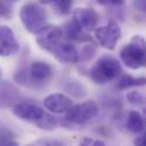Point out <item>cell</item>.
Returning <instances> with one entry per match:
<instances>
[{
	"label": "cell",
	"mask_w": 146,
	"mask_h": 146,
	"mask_svg": "<svg viewBox=\"0 0 146 146\" xmlns=\"http://www.w3.org/2000/svg\"><path fill=\"white\" fill-rule=\"evenodd\" d=\"M122 72L120 62L108 55L100 57L90 70V78L96 84H106L115 80Z\"/></svg>",
	"instance_id": "cell-1"
},
{
	"label": "cell",
	"mask_w": 146,
	"mask_h": 146,
	"mask_svg": "<svg viewBox=\"0 0 146 146\" xmlns=\"http://www.w3.org/2000/svg\"><path fill=\"white\" fill-rule=\"evenodd\" d=\"M120 58L123 64L131 70L144 67L146 63L145 39L139 34L132 36L130 42L121 49Z\"/></svg>",
	"instance_id": "cell-2"
},
{
	"label": "cell",
	"mask_w": 146,
	"mask_h": 146,
	"mask_svg": "<svg viewBox=\"0 0 146 146\" xmlns=\"http://www.w3.org/2000/svg\"><path fill=\"white\" fill-rule=\"evenodd\" d=\"M99 113V107L94 100H87L79 103L76 105H72L66 111V116L64 122L74 125H83L89 121L94 120Z\"/></svg>",
	"instance_id": "cell-3"
},
{
	"label": "cell",
	"mask_w": 146,
	"mask_h": 146,
	"mask_svg": "<svg viewBox=\"0 0 146 146\" xmlns=\"http://www.w3.org/2000/svg\"><path fill=\"white\" fill-rule=\"evenodd\" d=\"M19 18L26 31L36 33L46 23V13L35 3H26L19 10Z\"/></svg>",
	"instance_id": "cell-4"
},
{
	"label": "cell",
	"mask_w": 146,
	"mask_h": 146,
	"mask_svg": "<svg viewBox=\"0 0 146 146\" xmlns=\"http://www.w3.org/2000/svg\"><path fill=\"white\" fill-rule=\"evenodd\" d=\"M121 34L122 31L120 25L113 19L108 21L105 25L95 29V36L98 43L108 50H113L116 47L119 40L121 39Z\"/></svg>",
	"instance_id": "cell-5"
},
{
	"label": "cell",
	"mask_w": 146,
	"mask_h": 146,
	"mask_svg": "<svg viewBox=\"0 0 146 146\" xmlns=\"http://www.w3.org/2000/svg\"><path fill=\"white\" fill-rule=\"evenodd\" d=\"M34 34L39 47L46 51L51 52L54 47L60 41L63 36V30L56 25H43Z\"/></svg>",
	"instance_id": "cell-6"
},
{
	"label": "cell",
	"mask_w": 146,
	"mask_h": 146,
	"mask_svg": "<svg viewBox=\"0 0 146 146\" xmlns=\"http://www.w3.org/2000/svg\"><path fill=\"white\" fill-rule=\"evenodd\" d=\"M54 75L52 67L42 60H35L30 65L29 75H26V80L29 78L30 82L34 87H41L48 83Z\"/></svg>",
	"instance_id": "cell-7"
},
{
	"label": "cell",
	"mask_w": 146,
	"mask_h": 146,
	"mask_svg": "<svg viewBox=\"0 0 146 146\" xmlns=\"http://www.w3.org/2000/svg\"><path fill=\"white\" fill-rule=\"evenodd\" d=\"M73 21L86 32L92 31L96 29L99 15L96 13V10L91 8H78L73 11Z\"/></svg>",
	"instance_id": "cell-8"
},
{
	"label": "cell",
	"mask_w": 146,
	"mask_h": 146,
	"mask_svg": "<svg viewBox=\"0 0 146 146\" xmlns=\"http://www.w3.org/2000/svg\"><path fill=\"white\" fill-rule=\"evenodd\" d=\"M44 113L46 112L43 108L31 103H16L15 105H13V114L18 119L27 122L34 123Z\"/></svg>",
	"instance_id": "cell-9"
},
{
	"label": "cell",
	"mask_w": 146,
	"mask_h": 146,
	"mask_svg": "<svg viewBox=\"0 0 146 146\" xmlns=\"http://www.w3.org/2000/svg\"><path fill=\"white\" fill-rule=\"evenodd\" d=\"M18 48V42L13 30L7 25H0V56H13L17 54Z\"/></svg>",
	"instance_id": "cell-10"
},
{
	"label": "cell",
	"mask_w": 146,
	"mask_h": 146,
	"mask_svg": "<svg viewBox=\"0 0 146 146\" xmlns=\"http://www.w3.org/2000/svg\"><path fill=\"white\" fill-rule=\"evenodd\" d=\"M51 54L63 64H75L79 62V51L70 42L59 41L51 50Z\"/></svg>",
	"instance_id": "cell-11"
},
{
	"label": "cell",
	"mask_w": 146,
	"mask_h": 146,
	"mask_svg": "<svg viewBox=\"0 0 146 146\" xmlns=\"http://www.w3.org/2000/svg\"><path fill=\"white\" fill-rule=\"evenodd\" d=\"M43 105L52 113H64L72 105L73 100L64 94H50L43 99Z\"/></svg>",
	"instance_id": "cell-12"
},
{
	"label": "cell",
	"mask_w": 146,
	"mask_h": 146,
	"mask_svg": "<svg viewBox=\"0 0 146 146\" xmlns=\"http://www.w3.org/2000/svg\"><path fill=\"white\" fill-rule=\"evenodd\" d=\"M21 94L16 87L9 82H3L0 84V108L13 106L18 103Z\"/></svg>",
	"instance_id": "cell-13"
},
{
	"label": "cell",
	"mask_w": 146,
	"mask_h": 146,
	"mask_svg": "<svg viewBox=\"0 0 146 146\" xmlns=\"http://www.w3.org/2000/svg\"><path fill=\"white\" fill-rule=\"evenodd\" d=\"M127 129L132 132V133H140L145 129V122L143 115L138 111H130L127 116V122H125Z\"/></svg>",
	"instance_id": "cell-14"
},
{
	"label": "cell",
	"mask_w": 146,
	"mask_h": 146,
	"mask_svg": "<svg viewBox=\"0 0 146 146\" xmlns=\"http://www.w3.org/2000/svg\"><path fill=\"white\" fill-rule=\"evenodd\" d=\"M64 33L68 39L74 40V41H89L90 40V36L87 34V32L83 31L73 19L65 25L63 34Z\"/></svg>",
	"instance_id": "cell-15"
},
{
	"label": "cell",
	"mask_w": 146,
	"mask_h": 146,
	"mask_svg": "<svg viewBox=\"0 0 146 146\" xmlns=\"http://www.w3.org/2000/svg\"><path fill=\"white\" fill-rule=\"evenodd\" d=\"M146 82L145 78H135V76H131L129 74H125V75H122L117 83H116V88H119L120 90H123V89H129V88H133V87H141L144 86Z\"/></svg>",
	"instance_id": "cell-16"
},
{
	"label": "cell",
	"mask_w": 146,
	"mask_h": 146,
	"mask_svg": "<svg viewBox=\"0 0 146 146\" xmlns=\"http://www.w3.org/2000/svg\"><path fill=\"white\" fill-rule=\"evenodd\" d=\"M35 127H38L39 129H42V130H47V131H51L56 128L57 125V120L55 116H52L51 114H48L47 112L39 119L34 122Z\"/></svg>",
	"instance_id": "cell-17"
},
{
	"label": "cell",
	"mask_w": 146,
	"mask_h": 146,
	"mask_svg": "<svg viewBox=\"0 0 146 146\" xmlns=\"http://www.w3.org/2000/svg\"><path fill=\"white\" fill-rule=\"evenodd\" d=\"M0 145H18L15 140V135L11 130L7 128H0Z\"/></svg>",
	"instance_id": "cell-18"
},
{
	"label": "cell",
	"mask_w": 146,
	"mask_h": 146,
	"mask_svg": "<svg viewBox=\"0 0 146 146\" xmlns=\"http://www.w3.org/2000/svg\"><path fill=\"white\" fill-rule=\"evenodd\" d=\"M72 0H55L52 2L55 10L60 15H67L70 14L72 9Z\"/></svg>",
	"instance_id": "cell-19"
},
{
	"label": "cell",
	"mask_w": 146,
	"mask_h": 146,
	"mask_svg": "<svg viewBox=\"0 0 146 146\" xmlns=\"http://www.w3.org/2000/svg\"><path fill=\"white\" fill-rule=\"evenodd\" d=\"M127 99L128 102L133 105V106H140L144 104V96L139 91H131L127 94Z\"/></svg>",
	"instance_id": "cell-20"
},
{
	"label": "cell",
	"mask_w": 146,
	"mask_h": 146,
	"mask_svg": "<svg viewBox=\"0 0 146 146\" xmlns=\"http://www.w3.org/2000/svg\"><path fill=\"white\" fill-rule=\"evenodd\" d=\"M95 55V48L91 44H88L86 47H83V49L81 50V52H79V60H89L92 58V56Z\"/></svg>",
	"instance_id": "cell-21"
},
{
	"label": "cell",
	"mask_w": 146,
	"mask_h": 146,
	"mask_svg": "<svg viewBox=\"0 0 146 146\" xmlns=\"http://www.w3.org/2000/svg\"><path fill=\"white\" fill-rule=\"evenodd\" d=\"M81 145L83 146H88V145H91V146H105V141L103 140H99V139H94V138H90V137H84L81 141H80Z\"/></svg>",
	"instance_id": "cell-22"
},
{
	"label": "cell",
	"mask_w": 146,
	"mask_h": 146,
	"mask_svg": "<svg viewBox=\"0 0 146 146\" xmlns=\"http://www.w3.org/2000/svg\"><path fill=\"white\" fill-rule=\"evenodd\" d=\"M0 15L2 17H5V18H9L11 16V9H10V7L3 0H0Z\"/></svg>",
	"instance_id": "cell-23"
},
{
	"label": "cell",
	"mask_w": 146,
	"mask_h": 146,
	"mask_svg": "<svg viewBox=\"0 0 146 146\" xmlns=\"http://www.w3.org/2000/svg\"><path fill=\"white\" fill-rule=\"evenodd\" d=\"M98 5L100 6H115L120 7L124 5V0H96Z\"/></svg>",
	"instance_id": "cell-24"
},
{
	"label": "cell",
	"mask_w": 146,
	"mask_h": 146,
	"mask_svg": "<svg viewBox=\"0 0 146 146\" xmlns=\"http://www.w3.org/2000/svg\"><path fill=\"white\" fill-rule=\"evenodd\" d=\"M35 144H38V145H57V146L63 145L62 141L56 140V139H39L35 141Z\"/></svg>",
	"instance_id": "cell-25"
},
{
	"label": "cell",
	"mask_w": 146,
	"mask_h": 146,
	"mask_svg": "<svg viewBox=\"0 0 146 146\" xmlns=\"http://www.w3.org/2000/svg\"><path fill=\"white\" fill-rule=\"evenodd\" d=\"M132 6L135 9L137 10H140V11H145V8H146V5H145V0H133L132 1Z\"/></svg>",
	"instance_id": "cell-26"
},
{
	"label": "cell",
	"mask_w": 146,
	"mask_h": 146,
	"mask_svg": "<svg viewBox=\"0 0 146 146\" xmlns=\"http://www.w3.org/2000/svg\"><path fill=\"white\" fill-rule=\"evenodd\" d=\"M133 144H135V145H145V135L137 136V137L133 139Z\"/></svg>",
	"instance_id": "cell-27"
},
{
	"label": "cell",
	"mask_w": 146,
	"mask_h": 146,
	"mask_svg": "<svg viewBox=\"0 0 146 146\" xmlns=\"http://www.w3.org/2000/svg\"><path fill=\"white\" fill-rule=\"evenodd\" d=\"M41 3H52L55 0H39Z\"/></svg>",
	"instance_id": "cell-28"
},
{
	"label": "cell",
	"mask_w": 146,
	"mask_h": 146,
	"mask_svg": "<svg viewBox=\"0 0 146 146\" xmlns=\"http://www.w3.org/2000/svg\"><path fill=\"white\" fill-rule=\"evenodd\" d=\"M0 76H1V70H0Z\"/></svg>",
	"instance_id": "cell-29"
},
{
	"label": "cell",
	"mask_w": 146,
	"mask_h": 146,
	"mask_svg": "<svg viewBox=\"0 0 146 146\" xmlns=\"http://www.w3.org/2000/svg\"><path fill=\"white\" fill-rule=\"evenodd\" d=\"M10 1H16V0H10Z\"/></svg>",
	"instance_id": "cell-30"
}]
</instances>
